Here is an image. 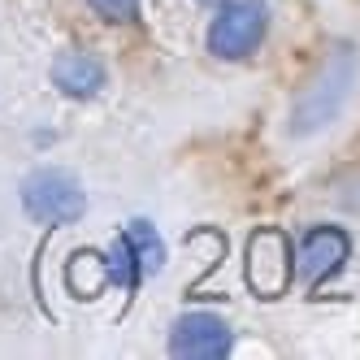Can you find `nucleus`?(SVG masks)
I'll use <instances>...</instances> for the list:
<instances>
[{
  "label": "nucleus",
  "mask_w": 360,
  "mask_h": 360,
  "mask_svg": "<svg viewBox=\"0 0 360 360\" xmlns=\"http://www.w3.org/2000/svg\"><path fill=\"white\" fill-rule=\"evenodd\" d=\"M126 243H131V252H135V261H139L143 274H157L165 265V243H161L157 230H152V221H131L126 226Z\"/></svg>",
  "instance_id": "6e6552de"
},
{
  "label": "nucleus",
  "mask_w": 360,
  "mask_h": 360,
  "mask_svg": "<svg viewBox=\"0 0 360 360\" xmlns=\"http://www.w3.org/2000/svg\"><path fill=\"white\" fill-rule=\"evenodd\" d=\"M347 252H352V239L339 226H313L304 235L300 252H295V269H300V278L308 287H321V282L347 261Z\"/></svg>",
  "instance_id": "39448f33"
},
{
  "label": "nucleus",
  "mask_w": 360,
  "mask_h": 360,
  "mask_svg": "<svg viewBox=\"0 0 360 360\" xmlns=\"http://www.w3.org/2000/svg\"><path fill=\"white\" fill-rule=\"evenodd\" d=\"M22 209L44 226H65L87 213V191L65 169H35L22 178Z\"/></svg>",
  "instance_id": "f257e3e1"
},
{
  "label": "nucleus",
  "mask_w": 360,
  "mask_h": 360,
  "mask_svg": "<svg viewBox=\"0 0 360 360\" xmlns=\"http://www.w3.org/2000/svg\"><path fill=\"white\" fill-rule=\"evenodd\" d=\"M105 274H109V282H117V287H126V291L139 287L143 269H139V261H135L131 243H126V235L113 239V248H109V256H105Z\"/></svg>",
  "instance_id": "1a4fd4ad"
},
{
  "label": "nucleus",
  "mask_w": 360,
  "mask_h": 360,
  "mask_svg": "<svg viewBox=\"0 0 360 360\" xmlns=\"http://www.w3.org/2000/svg\"><path fill=\"white\" fill-rule=\"evenodd\" d=\"M65 282H70V291L79 295V300H91V295L109 282V274H105V256L79 252V256L70 261V269H65Z\"/></svg>",
  "instance_id": "0eeeda50"
},
{
  "label": "nucleus",
  "mask_w": 360,
  "mask_h": 360,
  "mask_svg": "<svg viewBox=\"0 0 360 360\" xmlns=\"http://www.w3.org/2000/svg\"><path fill=\"white\" fill-rule=\"evenodd\" d=\"M87 5L105 22H135L139 18V0H87Z\"/></svg>",
  "instance_id": "9d476101"
},
{
  "label": "nucleus",
  "mask_w": 360,
  "mask_h": 360,
  "mask_svg": "<svg viewBox=\"0 0 360 360\" xmlns=\"http://www.w3.org/2000/svg\"><path fill=\"white\" fill-rule=\"evenodd\" d=\"M204 5H221V0H204Z\"/></svg>",
  "instance_id": "9b49d317"
},
{
  "label": "nucleus",
  "mask_w": 360,
  "mask_h": 360,
  "mask_svg": "<svg viewBox=\"0 0 360 360\" xmlns=\"http://www.w3.org/2000/svg\"><path fill=\"white\" fill-rule=\"evenodd\" d=\"M265 31H269V5L265 0H235V5H226L213 18L209 53L221 57V61H243L261 48Z\"/></svg>",
  "instance_id": "f03ea898"
},
{
  "label": "nucleus",
  "mask_w": 360,
  "mask_h": 360,
  "mask_svg": "<svg viewBox=\"0 0 360 360\" xmlns=\"http://www.w3.org/2000/svg\"><path fill=\"white\" fill-rule=\"evenodd\" d=\"M291 274H295V256L287 235L274 226H261L248 239V287L261 300H278L291 287Z\"/></svg>",
  "instance_id": "7ed1b4c3"
},
{
  "label": "nucleus",
  "mask_w": 360,
  "mask_h": 360,
  "mask_svg": "<svg viewBox=\"0 0 360 360\" xmlns=\"http://www.w3.org/2000/svg\"><path fill=\"white\" fill-rule=\"evenodd\" d=\"M235 347V334L217 313H183L169 330V352L183 360H221Z\"/></svg>",
  "instance_id": "20e7f679"
},
{
  "label": "nucleus",
  "mask_w": 360,
  "mask_h": 360,
  "mask_svg": "<svg viewBox=\"0 0 360 360\" xmlns=\"http://www.w3.org/2000/svg\"><path fill=\"white\" fill-rule=\"evenodd\" d=\"M53 83L74 100H87V96H96L105 87V65H100L91 53H74L70 48V53H61L53 61Z\"/></svg>",
  "instance_id": "423d86ee"
}]
</instances>
